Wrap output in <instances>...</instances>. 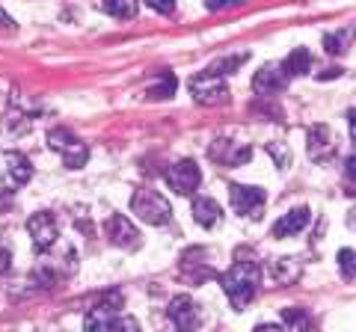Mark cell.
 I'll use <instances>...</instances> for the list:
<instances>
[{
	"instance_id": "23",
	"label": "cell",
	"mask_w": 356,
	"mask_h": 332,
	"mask_svg": "<svg viewBox=\"0 0 356 332\" xmlns=\"http://www.w3.org/2000/svg\"><path fill=\"white\" fill-rule=\"evenodd\" d=\"M241 3L243 0H205V9H211V13H222V9H235Z\"/></svg>"
},
{
	"instance_id": "27",
	"label": "cell",
	"mask_w": 356,
	"mask_h": 332,
	"mask_svg": "<svg viewBox=\"0 0 356 332\" xmlns=\"http://www.w3.org/2000/svg\"><path fill=\"white\" fill-rule=\"evenodd\" d=\"M324 45H327L330 53H341V51H344V48H341V36H327Z\"/></svg>"
},
{
	"instance_id": "14",
	"label": "cell",
	"mask_w": 356,
	"mask_h": 332,
	"mask_svg": "<svg viewBox=\"0 0 356 332\" xmlns=\"http://www.w3.org/2000/svg\"><path fill=\"white\" fill-rule=\"evenodd\" d=\"M285 72H280L276 65H264V69L252 77V90L259 92V95H273V92H280L282 86H285Z\"/></svg>"
},
{
	"instance_id": "35",
	"label": "cell",
	"mask_w": 356,
	"mask_h": 332,
	"mask_svg": "<svg viewBox=\"0 0 356 332\" xmlns=\"http://www.w3.org/2000/svg\"><path fill=\"white\" fill-rule=\"evenodd\" d=\"M0 21H3V24H9V21H6V18H3V13H0Z\"/></svg>"
},
{
	"instance_id": "18",
	"label": "cell",
	"mask_w": 356,
	"mask_h": 332,
	"mask_svg": "<svg viewBox=\"0 0 356 332\" xmlns=\"http://www.w3.org/2000/svg\"><path fill=\"white\" fill-rule=\"evenodd\" d=\"M267 270H270V276L276 282H294L300 276V264L294 258H273Z\"/></svg>"
},
{
	"instance_id": "7",
	"label": "cell",
	"mask_w": 356,
	"mask_h": 332,
	"mask_svg": "<svg viewBox=\"0 0 356 332\" xmlns=\"http://www.w3.org/2000/svg\"><path fill=\"white\" fill-rule=\"evenodd\" d=\"M27 231H30L33 247H36V249H51V247H54V240H57V235H60L57 219H54L48 211L33 214V217L27 219Z\"/></svg>"
},
{
	"instance_id": "33",
	"label": "cell",
	"mask_w": 356,
	"mask_h": 332,
	"mask_svg": "<svg viewBox=\"0 0 356 332\" xmlns=\"http://www.w3.org/2000/svg\"><path fill=\"white\" fill-rule=\"evenodd\" d=\"M252 332H282L280 326H273V324H261V326H255Z\"/></svg>"
},
{
	"instance_id": "32",
	"label": "cell",
	"mask_w": 356,
	"mask_h": 332,
	"mask_svg": "<svg viewBox=\"0 0 356 332\" xmlns=\"http://www.w3.org/2000/svg\"><path fill=\"white\" fill-rule=\"evenodd\" d=\"M339 74H341V69H324L318 77H321V81H327V77H339Z\"/></svg>"
},
{
	"instance_id": "16",
	"label": "cell",
	"mask_w": 356,
	"mask_h": 332,
	"mask_svg": "<svg viewBox=\"0 0 356 332\" xmlns=\"http://www.w3.org/2000/svg\"><path fill=\"white\" fill-rule=\"evenodd\" d=\"M309 69H312V53H309V48H294L291 53H288V60L282 63L285 77L309 74Z\"/></svg>"
},
{
	"instance_id": "21",
	"label": "cell",
	"mask_w": 356,
	"mask_h": 332,
	"mask_svg": "<svg viewBox=\"0 0 356 332\" xmlns=\"http://www.w3.org/2000/svg\"><path fill=\"white\" fill-rule=\"evenodd\" d=\"M339 270L344 279H356V249H339Z\"/></svg>"
},
{
	"instance_id": "6",
	"label": "cell",
	"mask_w": 356,
	"mask_h": 332,
	"mask_svg": "<svg viewBox=\"0 0 356 332\" xmlns=\"http://www.w3.org/2000/svg\"><path fill=\"white\" fill-rule=\"evenodd\" d=\"M306 151L315 163H327L336 154V137L327 125H312L306 134Z\"/></svg>"
},
{
	"instance_id": "26",
	"label": "cell",
	"mask_w": 356,
	"mask_h": 332,
	"mask_svg": "<svg viewBox=\"0 0 356 332\" xmlns=\"http://www.w3.org/2000/svg\"><path fill=\"white\" fill-rule=\"evenodd\" d=\"M270 151H273V158H276V163H280V166H288V163H291V151H282L280 146H270Z\"/></svg>"
},
{
	"instance_id": "12",
	"label": "cell",
	"mask_w": 356,
	"mask_h": 332,
	"mask_svg": "<svg viewBox=\"0 0 356 332\" xmlns=\"http://www.w3.org/2000/svg\"><path fill=\"white\" fill-rule=\"evenodd\" d=\"M33 179V166L24 154L18 151H9L6 154V187L9 190H15V187H24L27 181Z\"/></svg>"
},
{
	"instance_id": "28",
	"label": "cell",
	"mask_w": 356,
	"mask_h": 332,
	"mask_svg": "<svg viewBox=\"0 0 356 332\" xmlns=\"http://www.w3.org/2000/svg\"><path fill=\"white\" fill-rule=\"evenodd\" d=\"M344 175H348L350 181H356V151L350 154L348 160H344Z\"/></svg>"
},
{
	"instance_id": "29",
	"label": "cell",
	"mask_w": 356,
	"mask_h": 332,
	"mask_svg": "<svg viewBox=\"0 0 356 332\" xmlns=\"http://www.w3.org/2000/svg\"><path fill=\"white\" fill-rule=\"evenodd\" d=\"M0 270H9V247H0Z\"/></svg>"
},
{
	"instance_id": "15",
	"label": "cell",
	"mask_w": 356,
	"mask_h": 332,
	"mask_svg": "<svg viewBox=\"0 0 356 332\" xmlns=\"http://www.w3.org/2000/svg\"><path fill=\"white\" fill-rule=\"evenodd\" d=\"M175 74L172 72H161V74H154L152 77V83L146 86V95L152 98V101H163V98H172L175 95Z\"/></svg>"
},
{
	"instance_id": "22",
	"label": "cell",
	"mask_w": 356,
	"mask_h": 332,
	"mask_svg": "<svg viewBox=\"0 0 356 332\" xmlns=\"http://www.w3.org/2000/svg\"><path fill=\"white\" fill-rule=\"evenodd\" d=\"M72 142H74V134H72V131H65V128H54L48 134V146L57 149V151H65Z\"/></svg>"
},
{
	"instance_id": "8",
	"label": "cell",
	"mask_w": 356,
	"mask_h": 332,
	"mask_svg": "<svg viewBox=\"0 0 356 332\" xmlns=\"http://www.w3.org/2000/svg\"><path fill=\"white\" fill-rule=\"evenodd\" d=\"M122 303V297H110L107 303H98L95 308H89L86 317H83V329L86 332H113L116 324V308Z\"/></svg>"
},
{
	"instance_id": "1",
	"label": "cell",
	"mask_w": 356,
	"mask_h": 332,
	"mask_svg": "<svg viewBox=\"0 0 356 332\" xmlns=\"http://www.w3.org/2000/svg\"><path fill=\"white\" fill-rule=\"evenodd\" d=\"M220 285L235 308H247L261 285V267L252 261H238L220 276Z\"/></svg>"
},
{
	"instance_id": "24",
	"label": "cell",
	"mask_w": 356,
	"mask_h": 332,
	"mask_svg": "<svg viewBox=\"0 0 356 332\" xmlns=\"http://www.w3.org/2000/svg\"><path fill=\"white\" fill-rule=\"evenodd\" d=\"M113 332H140V324L134 317H116Z\"/></svg>"
},
{
	"instance_id": "17",
	"label": "cell",
	"mask_w": 356,
	"mask_h": 332,
	"mask_svg": "<svg viewBox=\"0 0 356 332\" xmlns=\"http://www.w3.org/2000/svg\"><path fill=\"white\" fill-rule=\"evenodd\" d=\"M220 205L214 202V199H196L193 202V219L199 226H205V229H211V226H217L220 223Z\"/></svg>"
},
{
	"instance_id": "20",
	"label": "cell",
	"mask_w": 356,
	"mask_h": 332,
	"mask_svg": "<svg viewBox=\"0 0 356 332\" xmlns=\"http://www.w3.org/2000/svg\"><path fill=\"white\" fill-rule=\"evenodd\" d=\"M104 13L119 21L137 15V0H104Z\"/></svg>"
},
{
	"instance_id": "34",
	"label": "cell",
	"mask_w": 356,
	"mask_h": 332,
	"mask_svg": "<svg viewBox=\"0 0 356 332\" xmlns=\"http://www.w3.org/2000/svg\"><path fill=\"white\" fill-rule=\"evenodd\" d=\"M348 226L356 229V208H350V211H348Z\"/></svg>"
},
{
	"instance_id": "19",
	"label": "cell",
	"mask_w": 356,
	"mask_h": 332,
	"mask_svg": "<svg viewBox=\"0 0 356 332\" xmlns=\"http://www.w3.org/2000/svg\"><path fill=\"white\" fill-rule=\"evenodd\" d=\"M86 160H89V149L81 140H74L72 146L63 151V163L69 166V169H81V166H86Z\"/></svg>"
},
{
	"instance_id": "5",
	"label": "cell",
	"mask_w": 356,
	"mask_h": 332,
	"mask_svg": "<svg viewBox=\"0 0 356 332\" xmlns=\"http://www.w3.org/2000/svg\"><path fill=\"white\" fill-rule=\"evenodd\" d=\"M199 181H202V172H199V166L193 160H178V163H172L170 169H166V184H170L175 193H181V196L193 193L199 187Z\"/></svg>"
},
{
	"instance_id": "10",
	"label": "cell",
	"mask_w": 356,
	"mask_h": 332,
	"mask_svg": "<svg viewBox=\"0 0 356 332\" xmlns=\"http://www.w3.org/2000/svg\"><path fill=\"white\" fill-rule=\"evenodd\" d=\"M208 158L220 163V166H241L252 158V149L250 146H238V142L232 140H217L214 146L208 149Z\"/></svg>"
},
{
	"instance_id": "30",
	"label": "cell",
	"mask_w": 356,
	"mask_h": 332,
	"mask_svg": "<svg viewBox=\"0 0 356 332\" xmlns=\"http://www.w3.org/2000/svg\"><path fill=\"white\" fill-rule=\"evenodd\" d=\"M9 202H13V190L6 187V190L0 193V211H3V208H9Z\"/></svg>"
},
{
	"instance_id": "11",
	"label": "cell",
	"mask_w": 356,
	"mask_h": 332,
	"mask_svg": "<svg viewBox=\"0 0 356 332\" xmlns=\"http://www.w3.org/2000/svg\"><path fill=\"white\" fill-rule=\"evenodd\" d=\"M104 231H107V238L116 243V247H122V249H137L140 247V231L131 226V219L128 217H119V214H113L104 223Z\"/></svg>"
},
{
	"instance_id": "4",
	"label": "cell",
	"mask_w": 356,
	"mask_h": 332,
	"mask_svg": "<svg viewBox=\"0 0 356 332\" xmlns=\"http://www.w3.org/2000/svg\"><path fill=\"white\" fill-rule=\"evenodd\" d=\"M166 317L172 320V326H175L178 332H193V329H199V324H202L199 306H196L187 294L172 297L170 306H166Z\"/></svg>"
},
{
	"instance_id": "9",
	"label": "cell",
	"mask_w": 356,
	"mask_h": 332,
	"mask_svg": "<svg viewBox=\"0 0 356 332\" xmlns=\"http://www.w3.org/2000/svg\"><path fill=\"white\" fill-rule=\"evenodd\" d=\"M229 196H232V208H235L238 214H247V217H255V211L264 205V190H261V187L232 184Z\"/></svg>"
},
{
	"instance_id": "2",
	"label": "cell",
	"mask_w": 356,
	"mask_h": 332,
	"mask_svg": "<svg viewBox=\"0 0 356 332\" xmlns=\"http://www.w3.org/2000/svg\"><path fill=\"white\" fill-rule=\"evenodd\" d=\"M131 211L149 226H163V223H170V217H172L170 202H166L158 190H149V187H143V190L134 193Z\"/></svg>"
},
{
	"instance_id": "25",
	"label": "cell",
	"mask_w": 356,
	"mask_h": 332,
	"mask_svg": "<svg viewBox=\"0 0 356 332\" xmlns=\"http://www.w3.org/2000/svg\"><path fill=\"white\" fill-rule=\"evenodd\" d=\"M146 3L154 9V13H161V15H170L175 9V0H146Z\"/></svg>"
},
{
	"instance_id": "31",
	"label": "cell",
	"mask_w": 356,
	"mask_h": 332,
	"mask_svg": "<svg viewBox=\"0 0 356 332\" xmlns=\"http://www.w3.org/2000/svg\"><path fill=\"white\" fill-rule=\"evenodd\" d=\"M348 122H350V137L356 140V107H353L350 113H348Z\"/></svg>"
},
{
	"instance_id": "3",
	"label": "cell",
	"mask_w": 356,
	"mask_h": 332,
	"mask_svg": "<svg viewBox=\"0 0 356 332\" xmlns=\"http://www.w3.org/2000/svg\"><path fill=\"white\" fill-rule=\"evenodd\" d=\"M191 95L196 98L199 104H205V107H222V104H229L226 77L217 74V72H205V74L191 77Z\"/></svg>"
},
{
	"instance_id": "13",
	"label": "cell",
	"mask_w": 356,
	"mask_h": 332,
	"mask_svg": "<svg viewBox=\"0 0 356 332\" xmlns=\"http://www.w3.org/2000/svg\"><path fill=\"white\" fill-rule=\"evenodd\" d=\"M312 219V211L309 208H294L291 214H285L280 223L273 226V238H291V235H300Z\"/></svg>"
}]
</instances>
